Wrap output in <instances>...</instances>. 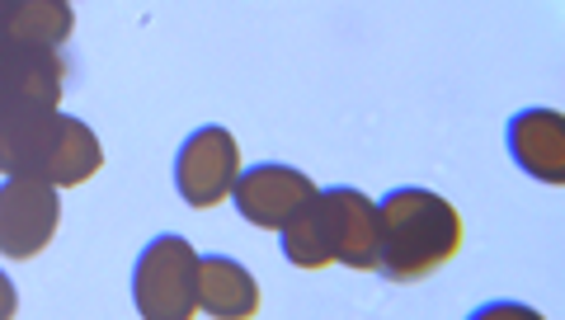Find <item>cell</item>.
<instances>
[{"instance_id": "cell-1", "label": "cell", "mask_w": 565, "mask_h": 320, "mask_svg": "<svg viewBox=\"0 0 565 320\" xmlns=\"http://www.w3.org/2000/svg\"><path fill=\"white\" fill-rule=\"evenodd\" d=\"M462 250V217L429 189H396L377 203V269L415 282Z\"/></svg>"}, {"instance_id": "cell-2", "label": "cell", "mask_w": 565, "mask_h": 320, "mask_svg": "<svg viewBox=\"0 0 565 320\" xmlns=\"http://www.w3.org/2000/svg\"><path fill=\"white\" fill-rule=\"evenodd\" d=\"M282 255L297 269H377V203L359 189H326L282 226Z\"/></svg>"}, {"instance_id": "cell-3", "label": "cell", "mask_w": 565, "mask_h": 320, "mask_svg": "<svg viewBox=\"0 0 565 320\" xmlns=\"http://www.w3.org/2000/svg\"><path fill=\"white\" fill-rule=\"evenodd\" d=\"M99 166V137L81 118H66L57 109L29 114L10 128H0V170L10 180H43L52 189H66L85 184Z\"/></svg>"}, {"instance_id": "cell-4", "label": "cell", "mask_w": 565, "mask_h": 320, "mask_svg": "<svg viewBox=\"0 0 565 320\" xmlns=\"http://www.w3.org/2000/svg\"><path fill=\"white\" fill-rule=\"evenodd\" d=\"M132 301L141 320H193L199 311V255L184 236H156L137 255Z\"/></svg>"}, {"instance_id": "cell-5", "label": "cell", "mask_w": 565, "mask_h": 320, "mask_svg": "<svg viewBox=\"0 0 565 320\" xmlns=\"http://www.w3.org/2000/svg\"><path fill=\"white\" fill-rule=\"evenodd\" d=\"M241 180V147L226 128H199L174 156V189L189 207H217Z\"/></svg>"}, {"instance_id": "cell-6", "label": "cell", "mask_w": 565, "mask_h": 320, "mask_svg": "<svg viewBox=\"0 0 565 320\" xmlns=\"http://www.w3.org/2000/svg\"><path fill=\"white\" fill-rule=\"evenodd\" d=\"M66 62L43 47H0V128L29 114H47L62 99Z\"/></svg>"}, {"instance_id": "cell-7", "label": "cell", "mask_w": 565, "mask_h": 320, "mask_svg": "<svg viewBox=\"0 0 565 320\" xmlns=\"http://www.w3.org/2000/svg\"><path fill=\"white\" fill-rule=\"evenodd\" d=\"M62 217L57 189L43 180H6L0 184V255L33 259L52 241Z\"/></svg>"}, {"instance_id": "cell-8", "label": "cell", "mask_w": 565, "mask_h": 320, "mask_svg": "<svg viewBox=\"0 0 565 320\" xmlns=\"http://www.w3.org/2000/svg\"><path fill=\"white\" fill-rule=\"evenodd\" d=\"M316 193L321 189H316L302 170H292V166H255V170H245L236 180L232 199H236V212L250 226L282 231L297 212L316 199Z\"/></svg>"}, {"instance_id": "cell-9", "label": "cell", "mask_w": 565, "mask_h": 320, "mask_svg": "<svg viewBox=\"0 0 565 320\" xmlns=\"http://www.w3.org/2000/svg\"><path fill=\"white\" fill-rule=\"evenodd\" d=\"M509 156L542 184H565V118L556 109H523L509 122Z\"/></svg>"}, {"instance_id": "cell-10", "label": "cell", "mask_w": 565, "mask_h": 320, "mask_svg": "<svg viewBox=\"0 0 565 320\" xmlns=\"http://www.w3.org/2000/svg\"><path fill=\"white\" fill-rule=\"evenodd\" d=\"M71 33V6L62 0H0V47L57 52Z\"/></svg>"}, {"instance_id": "cell-11", "label": "cell", "mask_w": 565, "mask_h": 320, "mask_svg": "<svg viewBox=\"0 0 565 320\" xmlns=\"http://www.w3.org/2000/svg\"><path fill=\"white\" fill-rule=\"evenodd\" d=\"M199 307L212 320H250L259 311V288L236 259L199 255Z\"/></svg>"}, {"instance_id": "cell-12", "label": "cell", "mask_w": 565, "mask_h": 320, "mask_svg": "<svg viewBox=\"0 0 565 320\" xmlns=\"http://www.w3.org/2000/svg\"><path fill=\"white\" fill-rule=\"evenodd\" d=\"M467 320H542V311L523 307V301H490V307H476Z\"/></svg>"}, {"instance_id": "cell-13", "label": "cell", "mask_w": 565, "mask_h": 320, "mask_svg": "<svg viewBox=\"0 0 565 320\" xmlns=\"http://www.w3.org/2000/svg\"><path fill=\"white\" fill-rule=\"evenodd\" d=\"M14 307H20V297H14V282L0 274V320H14Z\"/></svg>"}]
</instances>
